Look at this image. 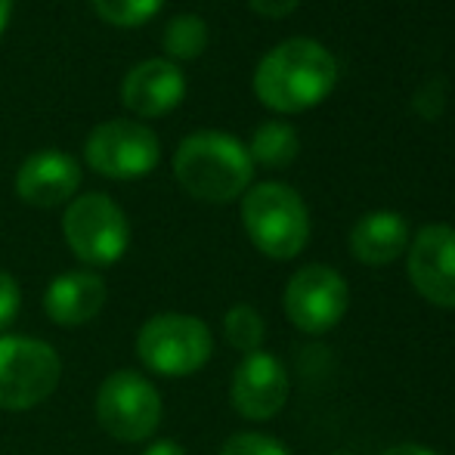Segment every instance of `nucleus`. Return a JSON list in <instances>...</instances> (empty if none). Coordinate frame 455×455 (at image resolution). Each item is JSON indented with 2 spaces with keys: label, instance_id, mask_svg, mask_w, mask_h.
<instances>
[{
  "label": "nucleus",
  "instance_id": "1",
  "mask_svg": "<svg viewBox=\"0 0 455 455\" xmlns=\"http://www.w3.org/2000/svg\"><path fill=\"white\" fill-rule=\"evenodd\" d=\"M338 62L313 37H288L273 47L254 72V93L267 108L282 115L307 112L331 93Z\"/></svg>",
  "mask_w": 455,
  "mask_h": 455
},
{
  "label": "nucleus",
  "instance_id": "2",
  "mask_svg": "<svg viewBox=\"0 0 455 455\" xmlns=\"http://www.w3.org/2000/svg\"><path fill=\"white\" fill-rule=\"evenodd\" d=\"M177 183L198 202L227 204L248 192L254 162L248 146L220 131H198L186 137L174 156Z\"/></svg>",
  "mask_w": 455,
  "mask_h": 455
},
{
  "label": "nucleus",
  "instance_id": "3",
  "mask_svg": "<svg viewBox=\"0 0 455 455\" xmlns=\"http://www.w3.org/2000/svg\"><path fill=\"white\" fill-rule=\"evenodd\" d=\"M242 223L260 254L273 260H291L310 239V214L291 186L258 183L242 198Z\"/></svg>",
  "mask_w": 455,
  "mask_h": 455
},
{
  "label": "nucleus",
  "instance_id": "4",
  "mask_svg": "<svg viewBox=\"0 0 455 455\" xmlns=\"http://www.w3.org/2000/svg\"><path fill=\"white\" fill-rule=\"evenodd\" d=\"M214 354L211 329L186 313H158L146 319L137 335V356L162 378H186L198 371Z\"/></svg>",
  "mask_w": 455,
  "mask_h": 455
},
{
  "label": "nucleus",
  "instance_id": "5",
  "mask_svg": "<svg viewBox=\"0 0 455 455\" xmlns=\"http://www.w3.org/2000/svg\"><path fill=\"white\" fill-rule=\"evenodd\" d=\"M60 354L41 338L0 335V409L25 412L60 387Z\"/></svg>",
  "mask_w": 455,
  "mask_h": 455
},
{
  "label": "nucleus",
  "instance_id": "6",
  "mask_svg": "<svg viewBox=\"0 0 455 455\" xmlns=\"http://www.w3.org/2000/svg\"><path fill=\"white\" fill-rule=\"evenodd\" d=\"M96 421L121 443H143L162 421V396L146 375L118 369L96 390Z\"/></svg>",
  "mask_w": 455,
  "mask_h": 455
},
{
  "label": "nucleus",
  "instance_id": "7",
  "mask_svg": "<svg viewBox=\"0 0 455 455\" xmlns=\"http://www.w3.org/2000/svg\"><path fill=\"white\" fill-rule=\"evenodd\" d=\"M62 233L75 258L91 267H112L131 245V227L118 204L102 192H87L68 204Z\"/></svg>",
  "mask_w": 455,
  "mask_h": 455
},
{
  "label": "nucleus",
  "instance_id": "8",
  "mask_svg": "<svg viewBox=\"0 0 455 455\" xmlns=\"http://www.w3.org/2000/svg\"><path fill=\"white\" fill-rule=\"evenodd\" d=\"M347 300L350 291L341 273L325 264H310L300 267L288 279L282 304H285V313L294 329L307 331V335H323L344 319Z\"/></svg>",
  "mask_w": 455,
  "mask_h": 455
},
{
  "label": "nucleus",
  "instance_id": "9",
  "mask_svg": "<svg viewBox=\"0 0 455 455\" xmlns=\"http://www.w3.org/2000/svg\"><path fill=\"white\" fill-rule=\"evenodd\" d=\"M87 164L108 180H137L158 164V137L137 121H106L87 137Z\"/></svg>",
  "mask_w": 455,
  "mask_h": 455
},
{
  "label": "nucleus",
  "instance_id": "10",
  "mask_svg": "<svg viewBox=\"0 0 455 455\" xmlns=\"http://www.w3.org/2000/svg\"><path fill=\"white\" fill-rule=\"evenodd\" d=\"M406 270L427 304L455 310V229L446 223L421 227L409 242Z\"/></svg>",
  "mask_w": 455,
  "mask_h": 455
},
{
  "label": "nucleus",
  "instance_id": "11",
  "mask_svg": "<svg viewBox=\"0 0 455 455\" xmlns=\"http://www.w3.org/2000/svg\"><path fill=\"white\" fill-rule=\"evenodd\" d=\"M233 409L248 421H267L282 412L288 400V375L285 365L267 350L248 354L233 371V387H229Z\"/></svg>",
  "mask_w": 455,
  "mask_h": 455
},
{
  "label": "nucleus",
  "instance_id": "12",
  "mask_svg": "<svg viewBox=\"0 0 455 455\" xmlns=\"http://www.w3.org/2000/svg\"><path fill=\"white\" fill-rule=\"evenodd\" d=\"M186 78L171 60H146L127 72L121 102L140 118H158L183 102Z\"/></svg>",
  "mask_w": 455,
  "mask_h": 455
},
{
  "label": "nucleus",
  "instance_id": "13",
  "mask_svg": "<svg viewBox=\"0 0 455 455\" xmlns=\"http://www.w3.org/2000/svg\"><path fill=\"white\" fill-rule=\"evenodd\" d=\"M81 186V168L72 156L66 152H35L25 158L22 168L16 174V192L22 202L35 204V208H56V204L68 202Z\"/></svg>",
  "mask_w": 455,
  "mask_h": 455
},
{
  "label": "nucleus",
  "instance_id": "14",
  "mask_svg": "<svg viewBox=\"0 0 455 455\" xmlns=\"http://www.w3.org/2000/svg\"><path fill=\"white\" fill-rule=\"evenodd\" d=\"M106 307V282L96 273L72 270L56 275L44 291V313L62 329H78L100 316Z\"/></svg>",
  "mask_w": 455,
  "mask_h": 455
},
{
  "label": "nucleus",
  "instance_id": "15",
  "mask_svg": "<svg viewBox=\"0 0 455 455\" xmlns=\"http://www.w3.org/2000/svg\"><path fill=\"white\" fill-rule=\"evenodd\" d=\"M409 248V223L396 211H371L350 229V251L360 264H394Z\"/></svg>",
  "mask_w": 455,
  "mask_h": 455
},
{
  "label": "nucleus",
  "instance_id": "16",
  "mask_svg": "<svg viewBox=\"0 0 455 455\" xmlns=\"http://www.w3.org/2000/svg\"><path fill=\"white\" fill-rule=\"evenodd\" d=\"M300 140L298 131L285 121H267L254 131L251 146H248V156L254 164H264V168H285L298 158Z\"/></svg>",
  "mask_w": 455,
  "mask_h": 455
},
{
  "label": "nucleus",
  "instance_id": "17",
  "mask_svg": "<svg viewBox=\"0 0 455 455\" xmlns=\"http://www.w3.org/2000/svg\"><path fill=\"white\" fill-rule=\"evenodd\" d=\"M223 335L227 341L233 344L239 354H258L260 344H264V335H267V325H264V316L254 310L251 304H235L227 310L223 316Z\"/></svg>",
  "mask_w": 455,
  "mask_h": 455
},
{
  "label": "nucleus",
  "instance_id": "18",
  "mask_svg": "<svg viewBox=\"0 0 455 455\" xmlns=\"http://www.w3.org/2000/svg\"><path fill=\"white\" fill-rule=\"evenodd\" d=\"M208 47V25L198 16L186 12V16H177L168 22L164 28V50L174 60H196V56L204 53Z\"/></svg>",
  "mask_w": 455,
  "mask_h": 455
},
{
  "label": "nucleus",
  "instance_id": "19",
  "mask_svg": "<svg viewBox=\"0 0 455 455\" xmlns=\"http://www.w3.org/2000/svg\"><path fill=\"white\" fill-rule=\"evenodd\" d=\"M164 0H93L96 12H100L106 22L118 25V28H137L146 25L158 10H162Z\"/></svg>",
  "mask_w": 455,
  "mask_h": 455
},
{
  "label": "nucleus",
  "instance_id": "20",
  "mask_svg": "<svg viewBox=\"0 0 455 455\" xmlns=\"http://www.w3.org/2000/svg\"><path fill=\"white\" fill-rule=\"evenodd\" d=\"M220 455H288V450L275 437H267V434L258 431H242L233 434L220 446Z\"/></svg>",
  "mask_w": 455,
  "mask_h": 455
},
{
  "label": "nucleus",
  "instance_id": "21",
  "mask_svg": "<svg viewBox=\"0 0 455 455\" xmlns=\"http://www.w3.org/2000/svg\"><path fill=\"white\" fill-rule=\"evenodd\" d=\"M19 304H22V291H19L16 279L0 270V331L19 316Z\"/></svg>",
  "mask_w": 455,
  "mask_h": 455
},
{
  "label": "nucleus",
  "instance_id": "22",
  "mask_svg": "<svg viewBox=\"0 0 455 455\" xmlns=\"http://www.w3.org/2000/svg\"><path fill=\"white\" fill-rule=\"evenodd\" d=\"M248 4H251V10L260 12V16L282 19V16H288V12H291L294 6L300 4V0H248Z\"/></svg>",
  "mask_w": 455,
  "mask_h": 455
},
{
  "label": "nucleus",
  "instance_id": "23",
  "mask_svg": "<svg viewBox=\"0 0 455 455\" xmlns=\"http://www.w3.org/2000/svg\"><path fill=\"white\" fill-rule=\"evenodd\" d=\"M143 455H186V450L174 440H156V443L146 446Z\"/></svg>",
  "mask_w": 455,
  "mask_h": 455
},
{
  "label": "nucleus",
  "instance_id": "24",
  "mask_svg": "<svg viewBox=\"0 0 455 455\" xmlns=\"http://www.w3.org/2000/svg\"><path fill=\"white\" fill-rule=\"evenodd\" d=\"M381 455H437V452L427 450V446H419V443H400V446H394V450H387Z\"/></svg>",
  "mask_w": 455,
  "mask_h": 455
},
{
  "label": "nucleus",
  "instance_id": "25",
  "mask_svg": "<svg viewBox=\"0 0 455 455\" xmlns=\"http://www.w3.org/2000/svg\"><path fill=\"white\" fill-rule=\"evenodd\" d=\"M10 12H12V0H0V35H4L6 22H10Z\"/></svg>",
  "mask_w": 455,
  "mask_h": 455
},
{
  "label": "nucleus",
  "instance_id": "26",
  "mask_svg": "<svg viewBox=\"0 0 455 455\" xmlns=\"http://www.w3.org/2000/svg\"><path fill=\"white\" fill-rule=\"evenodd\" d=\"M335 455H354V452H335Z\"/></svg>",
  "mask_w": 455,
  "mask_h": 455
}]
</instances>
